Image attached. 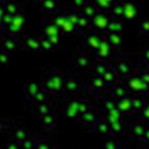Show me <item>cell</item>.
<instances>
[{
  "instance_id": "7402d4cb",
  "label": "cell",
  "mask_w": 149,
  "mask_h": 149,
  "mask_svg": "<svg viewBox=\"0 0 149 149\" xmlns=\"http://www.w3.org/2000/svg\"><path fill=\"white\" fill-rule=\"evenodd\" d=\"M109 13L112 14V16L114 19H120L122 16V14H123V5H121V3L113 5L111 10H109Z\"/></svg>"
},
{
  "instance_id": "9c48e42d",
  "label": "cell",
  "mask_w": 149,
  "mask_h": 149,
  "mask_svg": "<svg viewBox=\"0 0 149 149\" xmlns=\"http://www.w3.org/2000/svg\"><path fill=\"white\" fill-rule=\"evenodd\" d=\"M105 85H106V83L104 81V79L99 74H94L90 79V88L92 91H100L104 88Z\"/></svg>"
},
{
  "instance_id": "ac0fdd59",
  "label": "cell",
  "mask_w": 149,
  "mask_h": 149,
  "mask_svg": "<svg viewBox=\"0 0 149 149\" xmlns=\"http://www.w3.org/2000/svg\"><path fill=\"white\" fill-rule=\"evenodd\" d=\"M78 104L79 101L78 100H73L69 104V106L66 107L65 109V114L69 116V118H77L79 114H78Z\"/></svg>"
},
{
  "instance_id": "8992f818",
  "label": "cell",
  "mask_w": 149,
  "mask_h": 149,
  "mask_svg": "<svg viewBox=\"0 0 149 149\" xmlns=\"http://www.w3.org/2000/svg\"><path fill=\"white\" fill-rule=\"evenodd\" d=\"M116 102V108L123 114H129L130 112H133V108H132V98L126 95L123 98H120L118 100H115Z\"/></svg>"
},
{
  "instance_id": "83f0119b",
  "label": "cell",
  "mask_w": 149,
  "mask_h": 149,
  "mask_svg": "<svg viewBox=\"0 0 149 149\" xmlns=\"http://www.w3.org/2000/svg\"><path fill=\"white\" fill-rule=\"evenodd\" d=\"M62 28V30L64 31V33H66V34H70V33H73V30L76 29L74 28V26L68 20V17H66V20H65V22L63 23V26L61 27Z\"/></svg>"
},
{
  "instance_id": "44dd1931",
  "label": "cell",
  "mask_w": 149,
  "mask_h": 149,
  "mask_svg": "<svg viewBox=\"0 0 149 149\" xmlns=\"http://www.w3.org/2000/svg\"><path fill=\"white\" fill-rule=\"evenodd\" d=\"M88 27H91V20L80 14L79 17H78V21L76 23V29H78V30H85Z\"/></svg>"
},
{
  "instance_id": "ab89813d",
  "label": "cell",
  "mask_w": 149,
  "mask_h": 149,
  "mask_svg": "<svg viewBox=\"0 0 149 149\" xmlns=\"http://www.w3.org/2000/svg\"><path fill=\"white\" fill-rule=\"evenodd\" d=\"M42 45H43L44 49H51V48H52V44H51L49 41H44V42L42 43Z\"/></svg>"
},
{
  "instance_id": "ba28073f",
  "label": "cell",
  "mask_w": 149,
  "mask_h": 149,
  "mask_svg": "<svg viewBox=\"0 0 149 149\" xmlns=\"http://www.w3.org/2000/svg\"><path fill=\"white\" fill-rule=\"evenodd\" d=\"M106 40L108 41V43L111 44L112 48L119 49L122 43V35L119 33H107Z\"/></svg>"
},
{
  "instance_id": "4dcf8cb0",
  "label": "cell",
  "mask_w": 149,
  "mask_h": 149,
  "mask_svg": "<svg viewBox=\"0 0 149 149\" xmlns=\"http://www.w3.org/2000/svg\"><path fill=\"white\" fill-rule=\"evenodd\" d=\"M105 147H107L109 149H116V148L120 147V144H119L118 140H115V139H108V140L105 141Z\"/></svg>"
},
{
  "instance_id": "484cf974",
  "label": "cell",
  "mask_w": 149,
  "mask_h": 149,
  "mask_svg": "<svg viewBox=\"0 0 149 149\" xmlns=\"http://www.w3.org/2000/svg\"><path fill=\"white\" fill-rule=\"evenodd\" d=\"M139 30H140L141 35H148L149 34V20H143L140 23Z\"/></svg>"
},
{
  "instance_id": "2e32d148",
  "label": "cell",
  "mask_w": 149,
  "mask_h": 149,
  "mask_svg": "<svg viewBox=\"0 0 149 149\" xmlns=\"http://www.w3.org/2000/svg\"><path fill=\"white\" fill-rule=\"evenodd\" d=\"M100 41H101V37H100V36H98V35H95V34H92V35L87 36V38H86V45H87L91 50L94 51V50L99 47Z\"/></svg>"
},
{
  "instance_id": "52a82bcc",
  "label": "cell",
  "mask_w": 149,
  "mask_h": 149,
  "mask_svg": "<svg viewBox=\"0 0 149 149\" xmlns=\"http://www.w3.org/2000/svg\"><path fill=\"white\" fill-rule=\"evenodd\" d=\"M139 13V6L135 2H126L123 3V14L122 16L125 19H135Z\"/></svg>"
},
{
  "instance_id": "277c9868",
  "label": "cell",
  "mask_w": 149,
  "mask_h": 149,
  "mask_svg": "<svg viewBox=\"0 0 149 149\" xmlns=\"http://www.w3.org/2000/svg\"><path fill=\"white\" fill-rule=\"evenodd\" d=\"M79 119H80V121H81L86 127L93 128L94 125H95V122L99 120V115H98V113H97L95 111H93V109L90 108L87 112H85L84 114L79 115Z\"/></svg>"
},
{
  "instance_id": "e0dca14e",
  "label": "cell",
  "mask_w": 149,
  "mask_h": 149,
  "mask_svg": "<svg viewBox=\"0 0 149 149\" xmlns=\"http://www.w3.org/2000/svg\"><path fill=\"white\" fill-rule=\"evenodd\" d=\"M64 87L69 93H77L80 90V84L76 79H68L64 83Z\"/></svg>"
},
{
  "instance_id": "5b68a950",
  "label": "cell",
  "mask_w": 149,
  "mask_h": 149,
  "mask_svg": "<svg viewBox=\"0 0 149 149\" xmlns=\"http://www.w3.org/2000/svg\"><path fill=\"white\" fill-rule=\"evenodd\" d=\"M114 70V72L116 73L118 78H126L128 74H130V64L126 61H119L115 63L114 68H112Z\"/></svg>"
},
{
  "instance_id": "74e56055",
  "label": "cell",
  "mask_w": 149,
  "mask_h": 149,
  "mask_svg": "<svg viewBox=\"0 0 149 149\" xmlns=\"http://www.w3.org/2000/svg\"><path fill=\"white\" fill-rule=\"evenodd\" d=\"M43 121H44L47 125H50V123L54 122V116H52V115H45V116L43 118Z\"/></svg>"
},
{
  "instance_id": "3957f363",
  "label": "cell",
  "mask_w": 149,
  "mask_h": 149,
  "mask_svg": "<svg viewBox=\"0 0 149 149\" xmlns=\"http://www.w3.org/2000/svg\"><path fill=\"white\" fill-rule=\"evenodd\" d=\"M111 52H112V47H111V44L108 43V41H107L106 38H101L99 47L94 50V56H95V58L99 59V61H105V59H107V58L111 56Z\"/></svg>"
},
{
  "instance_id": "d590c367",
  "label": "cell",
  "mask_w": 149,
  "mask_h": 149,
  "mask_svg": "<svg viewBox=\"0 0 149 149\" xmlns=\"http://www.w3.org/2000/svg\"><path fill=\"white\" fill-rule=\"evenodd\" d=\"M43 6H44V8H47V9H54V8L56 7V2H55L54 0H45Z\"/></svg>"
},
{
  "instance_id": "5bb4252c",
  "label": "cell",
  "mask_w": 149,
  "mask_h": 149,
  "mask_svg": "<svg viewBox=\"0 0 149 149\" xmlns=\"http://www.w3.org/2000/svg\"><path fill=\"white\" fill-rule=\"evenodd\" d=\"M144 129H146L144 125L141 123V122H139V121H134V122L130 125V133H132L136 139H139V140H141V137H142V135H143V133H144Z\"/></svg>"
},
{
  "instance_id": "4316f807",
  "label": "cell",
  "mask_w": 149,
  "mask_h": 149,
  "mask_svg": "<svg viewBox=\"0 0 149 149\" xmlns=\"http://www.w3.org/2000/svg\"><path fill=\"white\" fill-rule=\"evenodd\" d=\"M137 74L140 76V78H141L144 83H147V84L149 85V68H142V69L139 71Z\"/></svg>"
},
{
  "instance_id": "60d3db41",
  "label": "cell",
  "mask_w": 149,
  "mask_h": 149,
  "mask_svg": "<svg viewBox=\"0 0 149 149\" xmlns=\"http://www.w3.org/2000/svg\"><path fill=\"white\" fill-rule=\"evenodd\" d=\"M107 2H109V3H112V5H114V2L116 1V0H106Z\"/></svg>"
},
{
  "instance_id": "7a4b0ae2",
  "label": "cell",
  "mask_w": 149,
  "mask_h": 149,
  "mask_svg": "<svg viewBox=\"0 0 149 149\" xmlns=\"http://www.w3.org/2000/svg\"><path fill=\"white\" fill-rule=\"evenodd\" d=\"M109 20H111V17L107 12L98 9L97 13L94 14V16L91 19V27L94 28L95 30H100L102 34H105Z\"/></svg>"
},
{
  "instance_id": "e575fe53",
  "label": "cell",
  "mask_w": 149,
  "mask_h": 149,
  "mask_svg": "<svg viewBox=\"0 0 149 149\" xmlns=\"http://www.w3.org/2000/svg\"><path fill=\"white\" fill-rule=\"evenodd\" d=\"M141 140H142L147 146H149V126H148V127H146L144 133H143V135H142Z\"/></svg>"
},
{
  "instance_id": "f546056e",
  "label": "cell",
  "mask_w": 149,
  "mask_h": 149,
  "mask_svg": "<svg viewBox=\"0 0 149 149\" xmlns=\"http://www.w3.org/2000/svg\"><path fill=\"white\" fill-rule=\"evenodd\" d=\"M90 108H91V107H90L88 102H86V101H79V104H78V114L81 115V114H84L85 112H87ZM79 115H78V116H79Z\"/></svg>"
},
{
  "instance_id": "ffe728a7",
  "label": "cell",
  "mask_w": 149,
  "mask_h": 149,
  "mask_svg": "<svg viewBox=\"0 0 149 149\" xmlns=\"http://www.w3.org/2000/svg\"><path fill=\"white\" fill-rule=\"evenodd\" d=\"M93 128H94L97 132H99V133H101V134H105V135H107V134L111 133L109 126H108V123H107L106 120H98V121L95 122V125H94Z\"/></svg>"
},
{
  "instance_id": "d6986e66",
  "label": "cell",
  "mask_w": 149,
  "mask_h": 149,
  "mask_svg": "<svg viewBox=\"0 0 149 149\" xmlns=\"http://www.w3.org/2000/svg\"><path fill=\"white\" fill-rule=\"evenodd\" d=\"M101 78L104 79V81L106 84H112V83L118 81V76H116V73L114 72V70L112 68H108L107 71L101 76Z\"/></svg>"
},
{
  "instance_id": "8fae6325",
  "label": "cell",
  "mask_w": 149,
  "mask_h": 149,
  "mask_svg": "<svg viewBox=\"0 0 149 149\" xmlns=\"http://www.w3.org/2000/svg\"><path fill=\"white\" fill-rule=\"evenodd\" d=\"M122 116H123V114L115 107V108H112V109H109V111L106 112L105 120L107 121V123H111V122H114V121L122 120Z\"/></svg>"
},
{
  "instance_id": "f35d334b",
  "label": "cell",
  "mask_w": 149,
  "mask_h": 149,
  "mask_svg": "<svg viewBox=\"0 0 149 149\" xmlns=\"http://www.w3.org/2000/svg\"><path fill=\"white\" fill-rule=\"evenodd\" d=\"M142 56H143V59H144V62L149 64V48H148V49H146V50L143 51Z\"/></svg>"
},
{
  "instance_id": "7c38bea8",
  "label": "cell",
  "mask_w": 149,
  "mask_h": 149,
  "mask_svg": "<svg viewBox=\"0 0 149 149\" xmlns=\"http://www.w3.org/2000/svg\"><path fill=\"white\" fill-rule=\"evenodd\" d=\"M106 33H119L122 34V24L119 19H111L108 22V26L106 28Z\"/></svg>"
},
{
  "instance_id": "30bf717a",
  "label": "cell",
  "mask_w": 149,
  "mask_h": 149,
  "mask_svg": "<svg viewBox=\"0 0 149 149\" xmlns=\"http://www.w3.org/2000/svg\"><path fill=\"white\" fill-rule=\"evenodd\" d=\"M97 10H98V8L95 7V5L94 3H90V2H86L81 8H80V14L81 15H84V16H86L87 19H92L93 16H94V14L97 13Z\"/></svg>"
},
{
  "instance_id": "4fadbf2b",
  "label": "cell",
  "mask_w": 149,
  "mask_h": 149,
  "mask_svg": "<svg viewBox=\"0 0 149 149\" xmlns=\"http://www.w3.org/2000/svg\"><path fill=\"white\" fill-rule=\"evenodd\" d=\"M111 94H112L113 99L118 100L120 98H123V97L128 95V90L123 85H115V86H113V88L111 91Z\"/></svg>"
},
{
  "instance_id": "6da1fadb",
  "label": "cell",
  "mask_w": 149,
  "mask_h": 149,
  "mask_svg": "<svg viewBox=\"0 0 149 149\" xmlns=\"http://www.w3.org/2000/svg\"><path fill=\"white\" fill-rule=\"evenodd\" d=\"M126 87L127 90L137 93V94H146L149 90V85L144 83L139 74H128L126 78Z\"/></svg>"
},
{
  "instance_id": "603a6c76",
  "label": "cell",
  "mask_w": 149,
  "mask_h": 149,
  "mask_svg": "<svg viewBox=\"0 0 149 149\" xmlns=\"http://www.w3.org/2000/svg\"><path fill=\"white\" fill-rule=\"evenodd\" d=\"M94 5H95V7L98 9L104 10V12H107V13H109V10H111V8L113 6L112 3L107 2L106 0H94Z\"/></svg>"
},
{
  "instance_id": "9a60e30c",
  "label": "cell",
  "mask_w": 149,
  "mask_h": 149,
  "mask_svg": "<svg viewBox=\"0 0 149 149\" xmlns=\"http://www.w3.org/2000/svg\"><path fill=\"white\" fill-rule=\"evenodd\" d=\"M74 64L78 69H84V68H87L88 64H90V61H88V57L86 56V54L84 52H79L78 55L74 56Z\"/></svg>"
},
{
  "instance_id": "f1b7e54d",
  "label": "cell",
  "mask_w": 149,
  "mask_h": 149,
  "mask_svg": "<svg viewBox=\"0 0 149 149\" xmlns=\"http://www.w3.org/2000/svg\"><path fill=\"white\" fill-rule=\"evenodd\" d=\"M107 69H108V66L105 64V63H98L97 65H95V68H94V71H95V74H99V76H102L106 71H107Z\"/></svg>"
},
{
  "instance_id": "8d00e7d4",
  "label": "cell",
  "mask_w": 149,
  "mask_h": 149,
  "mask_svg": "<svg viewBox=\"0 0 149 149\" xmlns=\"http://www.w3.org/2000/svg\"><path fill=\"white\" fill-rule=\"evenodd\" d=\"M86 3V0H73V6L80 10V8Z\"/></svg>"
},
{
  "instance_id": "d6a6232c",
  "label": "cell",
  "mask_w": 149,
  "mask_h": 149,
  "mask_svg": "<svg viewBox=\"0 0 149 149\" xmlns=\"http://www.w3.org/2000/svg\"><path fill=\"white\" fill-rule=\"evenodd\" d=\"M66 17H68V20H69V21L74 26V28H76V23H77L78 17H79L78 13H77V12H71L70 14H68V15H66Z\"/></svg>"
},
{
  "instance_id": "836d02e7",
  "label": "cell",
  "mask_w": 149,
  "mask_h": 149,
  "mask_svg": "<svg viewBox=\"0 0 149 149\" xmlns=\"http://www.w3.org/2000/svg\"><path fill=\"white\" fill-rule=\"evenodd\" d=\"M140 112H141V114H142V118H143L144 120L149 121V102L144 104L143 107H142V109H141Z\"/></svg>"
},
{
  "instance_id": "1f68e13d",
  "label": "cell",
  "mask_w": 149,
  "mask_h": 149,
  "mask_svg": "<svg viewBox=\"0 0 149 149\" xmlns=\"http://www.w3.org/2000/svg\"><path fill=\"white\" fill-rule=\"evenodd\" d=\"M104 107H105V111H109L112 108H115L116 107V102H115V99H106L104 101Z\"/></svg>"
},
{
  "instance_id": "d4e9b609",
  "label": "cell",
  "mask_w": 149,
  "mask_h": 149,
  "mask_svg": "<svg viewBox=\"0 0 149 149\" xmlns=\"http://www.w3.org/2000/svg\"><path fill=\"white\" fill-rule=\"evenodd\" d=\"M144 102L142 101V99L140 98H132V108H133V112H140L143 107Z\"/></svg>"
},
{
  "instance_id": "cb8c5ba5",
  "label": "cell",
  "mask_w": 149,
  "mask_h": 149,
  "mask_svg": "<svg viewBox=\"0 0 149 149\" xmlns=\"http://www.w3.org/2000/svg\"><path fill=\"white\" fill-rule=\"evenodd\" d=\"M108 126H109V130H111V133H114V134H119V133H121V132H122V128H123L122 120L111 122V123H108Z\"/></svg>"
}]
</instances>
